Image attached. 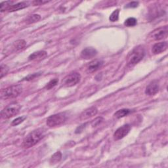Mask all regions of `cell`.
<instances>
[{
    "label": "cell",
    "instance_id": "cell-21",
    "mask_svg": "<svg viewBox=\"0 0 168 168\" xmlns=\"http://www.w3.org/2000/svg\"><path fill=\"white\" fill-rule=\"evenodd\" d=\"M124 24H125V26H126L127 27L135 26L137 24L136 18H135L133 17L128 18L127 20H126L125 22H124Z\"/></svg>",
    "mask_w": 168,
    "mask_h": 168
},
{
    "label": "cell",
    "instance_id": "cell-10",
    "mask_svg": "<svg viewBox=\"0 0 168 168\" xmlns=\"http://www.w3.org/2000/svg\"><path fill=\"white\" fill-rule=\"evenodd\" d=\"M98 113V109L95 107H92L88 109L85 110L79 116V120H88L89 118L95 116Z\"/></svg>",
    "mask_w": 168,
    "mask_h": 168
},
{
    "label": "cell",
    "instance_id": "cell-8",
    "mask_svg": "<svg viewBox=\"0 0 168 168\" xmlns=\"http://www.w3.org/2000/svg\"><path fill=\"white\" fill-rule=\"evenodd\" d=\"M131 126L129 124H126L118 128L114 134V139L115 141L120 140L126 137L130 132Z\"/></svg>",
    "mask_w": 168,
    "mask_h": 168
},
{
    "label": "cell",
    "instance_id": "cell-3",
    "mask_svg": "<svg viewBox=\"0 0 168 168\" xmlns=\"http://www.w3.org/2000/svg\"><path fill=\"white\" fill-rule=\"evenodd\" d=\"M22 88L20 85H12L2 91L1 98L3 99H7L17 97L22 93Z\"/></svg>",
    "mask_w": 168,
    "mask_h": 168
},
{
    "label": "cell",
    "instance_id": "cell-15",
    "mask_svg": "<svg viewBox=\"0 0 168 168\" xmlns=\"http://www.w3.org/2000/svg\"><path fill=\"white\" fill-rule=\"evenodd\" d=\"M28 6V3L26 2H20L17 3L15 5H11L10 8L8 9V11L9 12H13L20 9H22L24 8H26Z\"/></svg>",
    "mask_w": 168,
    "mask_h": 168
},
{
    "label": "cell",
    "instance_id": "cell-19",
    "mask_svg": "<svg viewBox=\"0 0 168 168\" xmlns=\"http://www.w3.org/2000/svg\"><path fill=\"white\" fill-rule=\"evenodd\" d=\"M129 113H130V110L129 109H121L116 112V113L114 114V116L116 118H121L128 115Z\"/></svg>",
    "mask_w": 168,
    "mask_h": 168
},
{
    "label": "cell",
    "instance_id": "cell-5",
    "mask_svg": "<svg viewBox=\"0 0 168 168\" xmlns=\"http://www.w3.org/2000/svg\"><path fill=\"white\" fill-rule=\"evenodd\" d=\"M21 106L16 103H12L8 105L7 107L4 108L1 113L2 118L3 119H9L10 118L16 116L19 113Z\"/></svg>",
    "mask_w": 168,
    "mask_h": 168
},
{
    "label": "cell",
    "instance_id": "cell-23",
    "mask_svg": "<svg viewBox=\"0 0 168 168\" xmlns=\"http://www.w3.org/2000/svg\"><path fill=\"white\" fill-rule=\"evenodd\" d=\"M59 82V79H57V78H55V79H53L52 80H51L50 82H49L46 86V89H47V90H49V89H52L53 88H54L55 86H56L57 85Z\"/></svg>",
    "mask_w": 168,
    "mask_h": 168
},
{
    "label": "cell",
    "instance_id": "cell-7",
    "mask_svg": "<svg viewBox=\"0 0 168 168\" xmlns=\"http://www.w3.org/2000/svg\"><path fill=\"white\" fill-rule=\"evenodd\" d=\"M168 35V28L167 26L158 28L154 30L150 34L149 37L154 40H161L166 38Z\"/></svg>",
    "mask_w": 168,
    "mask_h": 168
},
{
    "label": "cell",
    "instance_id": "cell-1",
    "mask_svg": "<svg viewBox=\"0 0 168 168\" xmlns=\"http://www.w3.org/2000/svg\"><path fill=\"white\" fill-rule=\"evenodd\" d=\"M45 135V130L43 129H38L30 132L25 138L22 143V147L24 148H29L36 145L40 141H41Z\"/></svg>",
    "mask_w": 168,
    "mask_h": 168
},
{
    "label": "cell",
    "instance_id": "cell-27",
    "mask_svg": "<svg viewBox=\"0 0 168 168\" xmlns=\"http://www.w3.org/2000/svg\"><path fill=\"white\" fill-rule=\"evenodd\" d=\"M40 75V73H35V74H30V75H28L27 77H26L25 78H24L23 80H26V81H30V80H32V79H34L35 78L38 77V76Z\"/></svg>",
    "mask_w": 168,
    "mask_h": 168
},
{
    "label": "cell",
    "instance_id": "cell-13",
    "mask_svg": "<svg viewBox=\"0 0 168 168\" xmlns=\"http://www.w3.org/2000/svg\"><path fill=\"white\" fill-rule=\"evenodd\" d=\"M167 46H168V45H167V43L166 41L156 43L152 47V51L154 55L160 54L161 53L165 51L167 49Z\"/></svg>",
    "mask_w": 168,
    "mask_h": 168
},
{
    "label": "cell",
    "instance_id": "cell-4",
    "mask_svg": "<svg viewBox=\"0 0 168 168\" xmlns=\"http://www.w3.org/2000/svg\"><path fill=\"white\" fill-rule=\"evenodd\" d=\"M66 118L67 117L65 113H58L49 116L47 119L46 123L49 127L60 126L66 121Z\"/></svg>",
    "mask_w": 168,
    "mask_h": 168
},
{
    "label": "cell",
    "instance_id": "cell-25",
    "mask_svg": "<svg viewBox=\"0 0 168 168\" xmlns=\"http://www.w3.org/2000/svg\"><path fill=\"white\" fill-rule=\"evenodd\" d=\"M8 72H9L8 66L5 65H1V78H2L4 76H5Z\"/></svg>",
    "mask_w": 168,
    "mask_h": 168
},
{
    "label": "cell",
    "instance_id": "cell-17",
    "mask_svg": "<svg viewBox=\"0 0 168 168\" xmlns=\"http://www.w3.org/2000/svg\"><path fill=\"white\" fill-rule=\"evenodd\" d=\"M62 158V154L60 152H55L50 159V164H56L57 163L59 162Z\"/></svg>",
    "mask_w": 168,
    "mask_h": 168
},
{
    "label": "cell",
    "instance_id": "cell-2",
    "mask_svg": "<svg viewBox=\"0 0 168 168\" xmlns=\"http://www.w3.org/2000/svg\"><path fill=\"white\" fill-rule=\"evenodd\" d=\"M145 56V50L141 46H138L135 47L130 53L128 57V65L133 66L143 59Z\"/></svg>",
    "mask_w": 168,
    "mask_h": 168
},
{
    "label": "cell",
    "instance_id": "cell-26",
    "mask_svg": "<svg viewBox=\"0 0 168 168\" xmlns=\"http://www.w3.org/2000/svg\"><path fill=\"white\" fill-rule=\"evenodd\" d=\"M103 121V118H101V117L97 118H96L95 120H94L92 122V126L93 127H95V126H98V124H100Z\"/></svg>",
    "mask_w": 168,
    "mask_h": 168
},
{
    "label": "cell",
    "instance_id": "cell-28",
    "mask_svg": "<svg viewBox=\"0 0 168 168\" xmlns=\"http://www.w3.org/2000/svg\"><path fill=\"white\" fill-rule=\"evenodd\" d=\"M49 2V1H45V0H36V1L32 2V4L34 5H41L47 3Z\"/></svg>",
    "mask_w": 168,
    "mask_h": 168
},
{
    "label": "cell",
    "instance_id": "cell-12",
    "mask_svg": "<svg viewBox=\"0 0 168 168\" xmlns=\"http://www.w3.org/2000/svg\"><path fill=\"white\" fill-rule=\"evenodd\" d=\"M97 51L93 47H87L82 50L81 53V57L84 59H90L97 55Z\"/></svg>",
    "mask_w": 168,
    "mask_h": 168
},
{
    "label": "cell",
    "instance_id": "cell-16",
    "mask_svg": "<svg viewBox=\"0 0 168 168\" xmlns=\"http://www.w3.org/2000/svg\"><path fill=\"white\" fill-rule=\"evenodd\" d=\"M26 46V42L24 40H18L14 42L13 47L15 51H20L23 49Z\"/></svg>",
    "mask_w": 168,
    "mask_h": 168
},
{
    "label": "cell",
    "instance_id": "cell-18",
    "mask_svg": "<svg viewBox=\"0 0 168 168\" xmlns=\"http://www.w3.org/2000/svg\"><path fill=\"white\" fill-rule=\"evenodd\" d=\"M41 19V16L38 14H34L30 15L26 19V24H32L36 22H38Z\"/></svg>",
    "mask_w": 168,
    "mask_h": 168
},
{
    "label": "cell",
    "instance_id": "cell-11",
    "mask_svg": "<svg viewBox=\"0 0 168 168\" xmlns=\"http://www.w3.org/2000/svg\"><path fill=\"white\" fill-rule=\"evenodd\" d=\"M159 91V84L157 81H153L151 83L149 84L145 90V93L149 96L154 95Z\"/></svg>",
    "mask_w": 168,
    "mask_h": 168
},
{
    "label": "cell",
    "instance_id": "cell-22",
    "mask_svg": "<svg viewBox=\"0 0 168 168\" xmlns=\"http://www.w3.org/2000/svg\"><path fill=\"white\" fill-rule=\"evenodd\" d=\"M119 13H120V10L119 9H116L115 10L113 13H112L110 16L109 19L112 22H115L117 21L119 18Z\"/></svg>",
    "mask_w": 168,
    "mask_h": 168
},
{
    "label": "cell",
    "instance_id": "cell-29",
    "mask_svg": "<svg viewBox=\"0 0 168 168\" xmlns=\"http://www.w3.org/2000/svg\"><path fill=\"white\" fill-rule=\"evenodd\" d=\"M139 5V2H131L129 3H128L125 8H135L137 7V6Z\"/></svg>",
    "mask_w": 168,
    "mask_h": 168
},
{
    "label": "cell",
    "instance_id": "cell-24",
    "mask_svg": "<svg viewBox=\"0 0 168 168\" xmlns=\"http://www.w3.org/2000/svg\"><path fill=\"white\" fill-rule=\"evenodd\" d=\"M25 118H26L25 116H22V117L17 118H16L15 120H14L13 122H12L11 125L13 126H16L18 125V124L21 123L24 120V119H25Z\"/></svg>",
    "mask_w": 168,
    "mask_h": 168
},
{
    "label": "cell",
    "instance_id": "cell-9",
    "mask_svg": "<svg viewBox=\"0 0 168 168\" xmlns=\"http://www.w3.org/2000/svg\"><path fill=\"white\" fill-rule=\"evenodd\" d=\"M104 62L100 59H96L91 61L88 66H87L86 70L88 73H93L98 70L99 68H101L103 65Z\"/></svg>",
    "mask_w": 168,
    "mask_h": 168
},
{
    "label": "cell",
    "instance_id": "cell-20",
    "mask_svg": "<svg viewBox=\"0 0 168 168\" xmlns=\"http://www.w3.org/2000/svg\"><path fill=\"white\" fill-rule=\"evenodd\" d=\"M14 2L13 1H7V2H3L1 3L0 5V7H1V11L3 12L5 11H8V9L10 8L11 5H13Z\"/></svg>",
    "mask_w": 168,
    "mask_h": 168
},
{
    "label": "cell",
    "instance_id": "cell-14",
    "mask_svg": "<svg viewBox=\"0 0 168 168\" xmlns=\"http://www.w3.org/2000/svg\"><path fill=\"white\" fill-rule=\"evenodd\" d=\"M47 56V53L45 51H40L34 52L29 56L30 60H40L45 59Z\"/></svg>",
    "mask_w": 168,
    "mask_h": 168
},
{
    "label": "cell",
    "instance_id": "cell-6",
    "mask_svg": "<svg viewBox=\"0 0 168 168\" xmlns=\"http://www.w3.org/2000/svg\"><path fill=\"white\" fill-rule=\"evenodd\" d=\"M81 79L80 74L74 72L67 75L63 81V84L65 87H72L79 82Z\"/></svg>",
    "mask_w": 168,
    "mask_h": 168
}]
</instances>
